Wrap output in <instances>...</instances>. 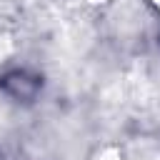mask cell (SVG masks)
<instances>
[{
	"label": "cell",
	"mask_w": 160,
	"mask_h": 160,
	"mask_svg": "<svg viewBox=\"0 0 160 160\" xmlns=\"http://www.w3.org/2000/svg\"><path fill=\"white\" fill-rule=\"evenodd\" d=\"M38 88H40L38 78H32V75H28V72H22V70L8 72V75L2 78V90H5L10 98H15V100H32L35 92H38Z\"/></svg>",
	"instance_id": "obj_1"
},
{
	"label": "cell",
	"mask_w": 160,
	"mask_h": 160,
	"mask_svg": "<svg viewBox=\"0 0 160 160\" xmlns=\"http://www.w3.org/2000/svg\"><path fill=\"white\" fill-rule=\"evenodd\" d=\"M155 2H158V5H160V0H155Z\"/></svg>",
	"instance_id": "obj_2"
}]
</instances>
